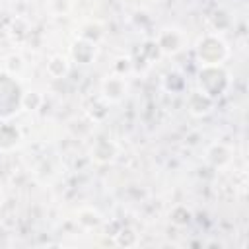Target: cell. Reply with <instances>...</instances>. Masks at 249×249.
Here are the masks:
<instances>
[{"mask_svg":"<svg viewBox=\"0 0 249 249\" xmlns=\"http://www.w3.org/2000/svg\"><path fill=\"white\" fill-rule=\"evenodd\" d=\"M25 93L21 84L8 72H0V121L12 119L23 105Z\"/></svg>","mask_w":249,"mask_h":249,"instance_id":"obj_1","label":"cell"},{"mask_svg":"<svg viewBox=\"0 0 249 249\" xmlns=\"http://www.w3.org/2000/svg\"><path fill=\"white\" fill-rule=\"evenodd\" d=\"M198 84H200V89L214 99L216 95H222V91L230 86V78H228V72L222 68V64H208V66H202L198 74Z\"/></svg>","mask_w":249,"mask_h":249,"instance_id":"obj_2","label":"cell"},{"mask_svg":"<svg viewBox=\"0 0 249 249\" xmlns=\"http://www.w3.org/2000/svg\"><path fill=\"white\" fill-rule=\"evenodd\" d=\"M196 56L202 62V66L222 64V60L228 56V47L220 37L206 35L196 43Z\"/></svg>","mask_w":249,"mask_h":249,"instance_id":"obj_3","label":"cell"},{"mask_svg":"<svg viewBox=\"0 0 249 249\" xmlns=\"http://www.w3.org/2000/svg\"><path fill=\"white\" fill-rule=\"evenodd\" d=\"M158 45H160V49H161L163 53L173 54V53H177V51L183 49V45H185V35H183L179 29H163V31L160 33V37H158Z\"/></svg>","mask_w":249,"mask_h":249,"instance_id":"obj_4","label":"cell"},{"mask_svg":"<svg viewBox=\"0 0 249 249\" xmlns=\"http://www.w3.org/2000/svg\"><path fill=\"white\" fill-rule=\"evenodd\" d=\"M101 93L107 101H121L124 95H126V84H124V78H119V76H111L103 82L101 86Z\"/></svg>","mask_w":249,"mask_h":249,"instance_id":"obj_5","label":"cell"},{"mask_svg":"<svg viewBox=\"0 0 249 249\" xmlns=\"http://www.w3.org/2000/svg\"><path fill=\"white\" fill-rule=\"evenodd\" d=\"M187 105H189V111L193 115H206V113H210V109L214 105V99L210 95H206L204 91H193L189 95Z\"/></svg>","mask_w":249,"mask_h":249,"instance_id":"obj_6","label":"cell"},{"mask_svg":"<svg viewBox=\"0 0 249 249\" xmlns=\"http://www.w3.org/2000/svg\"><path fill=\"white\" fill-rule=\"evenodd\" d=\"M19 130L16 128V124L10 123H2L0 124V150H12L19 144Z\"/></svg>","mask_w":249,"mask_h":249,"instance_id":"obj_7","label":"cell"},{"mask_svg":"<svg viewBox=\"0 0 249 249\" xmlns=\"http://www.w3.org/2000/svg\"><path fill=\"white\" fill-rule=\"evenodd\" d=\"M93 51H97V49H95V43H93V41H86V39L78 41V43L72 47V54H74V58H76L78 62H82V64L91 62V58L95 56Z\"/></svg>","mask_w":249,"mask_h":249,"instance_id":"obj_8","label":"cell"},{"mask_svg":"<svg viewBox=\"0 0 249 249\" xmlns=\"http://www.w3.org/2000/svg\"><path fill=\"white\" fill-rule=\"evenodd\" d=\"M2 200H4V196H2V189H0V206H2Z\"/></svg>","mask_w":249,"mask_h":249,"instance_id":"obj_9","label":"cell"}]
</instances>
